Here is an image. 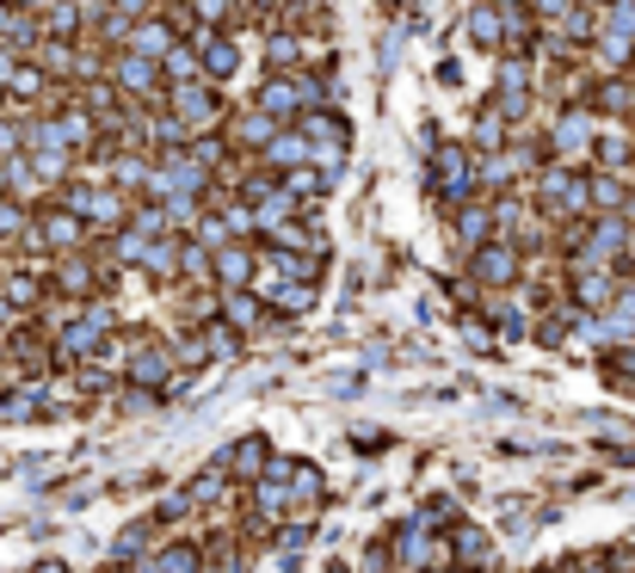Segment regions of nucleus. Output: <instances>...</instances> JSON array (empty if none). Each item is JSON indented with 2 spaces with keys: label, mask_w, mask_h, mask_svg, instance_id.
I'll list each match as a JSON object with an SVG mask.
<instances>
[{
  "label": "nucleus",
  "mask_w": 635,
  "mask_h": 573,
  "mask_svg": "<svg viewBox=\"0 0 635 573\" xmlns=\"http://www.w3.org/2000/svg\"><path fill=\"white\" fill-rule=\"evenodd\" d=\"M62 211L80 216L87 229H117L124 222V198L105 186H62Z\"/></svg>",
  "instance_id": "f257e3e1"
},
{
  "label": "nucleus",
  "mask_w": 635,
  "mask_h": 573,
  "mask_svg": "<svg viewBox=\"0 0 635 573\" xmlns=\"http://www.w3.org/2000/svg\"><path fill=\"white\" fill-rule=\"evenodd\" d=\"M167 105H174V117L186 124V130H211V124H223V105H216V93L204 87V80L167 87Z\"/></svg>",
  "instance_id": "f03ea898"
},
{
  "label": "nucleus",
  "mask_w": 635,
  "mask_h": 573,
  "mask_svg": "<svg viewBox=\"0 0 635 573\" xmlns=\"http://www.w3.org/2000/svg\"><path fill=\"white\" fill-rule=\"evenodd\" d=\"M192 50H198V62H204V75H211V80H229L234 62H241L234 38H229V31H216V25H198V31H192Z\"/></svg>",
  "instance_id": "7ed1b4c3"
},
{
  "label": "nucleus",
  "mask_w": 635,
  "mask_h": 573,
  "mask_svg": "<svg viewBox=\"0 0 635 573\" xmlns=\"http://www.w3.org/2000/svg\"><path fill=\"white\" fill-rule=\"evenodd\" d=\"M266 457H271V444L266 438H234L229 450H223V457H216V469H223V475L229 481H266Z\"/></svg>",
  "instance_id": "20e7f679"
},
{
  "label": "nucleus",
  "mask_w": 635,
  "mask_h": 573,
  "mask_svg": "<svg viewBox=\"0 0 635 573\" xmlns=\"http://www.w3.org/2000/svg\"><path fill=\"white\" fill-rule=\"evenodd\" d=\"M444 555H450L462 573H482V568H487V555H494V543H487L482 524H469V518H462L457 531L444 536Z\"/></svg>",
  "instance_id": "39448f33"
},
{
  "label": "nucleus",
  "mask_w": 635,
  "mask_h": 573,
  "mask_svg": "<svg viewBox=\"0 0 635 573\" xmlns=\"http://www.w3.org/2000/svg\"><path fill=\"white\" fill-rule=\"evenodd\" d=\"M328 506V481H321V469L315 462H296L290 469V518H308Z\"/></svg>",
  "instance_id": "423d86ee"
},
{
  "label": "nucleus",
  "mask_w": 635,
  "mask_h": 573,
  "mask_svg": "<svg viewBox=\"0 0 635 573\" xmlns=\"http://www.w3.org/2000/svg\"><path fill=\"white\" fill-rule=\"evenodd\" d=\"M124 370H130L136 389H149V382H167V370H174V352H167L161 340H154V345H136Z\"/></svg>",
  "instance_id": "0eeeda50"
},
{
  "label": "nucleus",
  "mask_w": 635,
  "mask_h": 573,
  "mask_svg": "<svg viewBox=\"0 0 635 573\" xmlns=\"http://www.w3.org/2000/svg\"><path fill=\"white\" fill-rule=\"evenodd\" d=\"M105 333H112V321H105V315H99V308H87V321H75V327H62V352H68V358H87V352H93V345H105Z\"/></svg>",
  "instance_id": "6e6552de"
},
{
  "label": "nucleus",
  "mask_w": 635,
  "mask_h": 573,
  "mask_svg": "<svg viewBox=\"0 0 635 573\" xmlns=\"http://www.w3.org/2000/svg\"><path fill=\"white\" fill-rule=\"evenodd\" d=\"M432 179H439L450 198H469V186H475V167H469V149H439V161H432Z\"/></svg>",
  "instance_id": "1a4fd4ad"
},
{
  "label": "nucleus",
  "mask_w": 635,
  "mask_h": 573,
  "mask_svg": "<svg viewBox=\"0 0 635 573\" xmlns=\"http://www.w3.org/2000/svg\"><path fill=\"white\" fill-rule=\"evenodd\" d=\"M112 80L124 87V93H136V99H154V93H161V75H154V62H142V56H117Z\"/></svg>",
  "instance_id": "9d476101"
},
{
  "label": "nucleus",
  "mask_w": 635,
  "mask_h": 573,
  "mask_svg": "<svg viewBox=\"0 0 635 573\" xmlns=\"http://www.w3.org/2000/svg\"><path fill=\"white\" fill-rule=\"evenodd\" d=\"M475 278H482V284H512V278H519V253L506 247H475Z\"/></svg>",
  "instance_id": "9b49d317"
},
{
  "label": "nucleus",
  "mask_w": 635,
  "mask_h": 573,
  "mask_svg": "<svg viewBox=\"0 0 635 573\" xmlns=\"http://www.w3.org/2000/svg\"><path fill=\"white\" fill-rule=\"evenodd\" d=\"M211 271H216V278H223L229 290H241V284H253V253L241 247V241H229V247L211 259Z\"/></svg>",
  "instance_id": "f8f14e48"
},
{
  "label": "nucleus",
  "mask_w": 635,
  "mask_h": 573,
  "mask_svg": "<svg viewBox=\"0 0 635 573\" xmlns=\"http://www.w3.org/2000/svg\"><path fill=\"white\" fill-rule=\"evenodd\" d=\"M167 50H174V31L154 20V25H136L130 31V56H142V62H167Z\"/></svg>",
  "instance_id": "ddd939ff"
},
{
  "label": "nucleus",
  "mask_w": 635,
  "mask_h": 573,
  "mask_svg": "<svg viewBox=\"0 0 635 573\" xmlns=\"http://www.w3.org/2000/svg\"><path fill=\"white\" fill-rule=\"evenodd\" d=\"M234 142H241V149H271V142H278V124L247 105V112L234 117Z\"/></svg>",
  "instance_id": "4468645a"
},
{
  "label": "nucleus",
  "mask_w": 635,
  "mask_h": 573,
  "mask_svg": "<svg viewBox=\"0 0 635 573\" xmlns=\"http://www.w3.org/2000/svg\"><path fill=\"white\" fill-rule=\"evenodd\" d=\"M500 31H506V20H500V13H487V7H475V13H469V38L500 43Z\"/></svg>",
  "instance_id": "2eb2a0df"
},
{
  "label": "nucleus",
  "mask_w": 635,
  "mask_h": 573,
  "mask_svg": "<svg viewBox=\"0 0 635 573\" xmlns=\"http://www.w3.org/2000/svg\"><path fill=\"white\" fill-rule=\"evenodd\" d=\"M56 284L68 290V296H87V290H93V271H87V259H68V266L56 271Z\"/></svg>",
  "instance_id": "dca6fc26"
},
{
  "label": "nucleus",
  "mask_w": 635,
  "mask_h": 573,
  "mask_svg": "<svg viewBox=\"0 0 635 573\" xmlns=\"http://www.w3.org/2000/svg\"><path fill=\"white\" fill-rule=\"evenodd\" d=\"M482 234H487V211H462L457 216V241H462V247H475Z\"/></svg>",
  "instance_id": "f3484780"
},
{
  "label": "nucleus",
  "mask_w": 635,
  "mask_h": 573,
  "mask_svg": "<svg viewBox=\"0 0 635 573\" xmlns=\"http://www.w3.org/2000/svg\"><path fill=\"white\" fill-rule=\"evenodd\" d=\"M223 308H229V321H234V327H247V321H259V308H266V303H259V296H241V290H234V296H229Z\"/></svg>",
  "instance_id": "a211bd4d"
},
{
  "label": "nucleus",
  "mask_w": 635,
  "mask_h": 573,
  "mask_svg": "<svg viewBox=\"0 0 635 573\" xmlns=\"http://www.w3.org/2000/svg\"><path fill=\"white\" fill-rule=\"evenodd\" d=\"M20 142H25V130H20V124H0V154H13Z\"/></svg>",
  "instance_id": "6ab92c4d"
},
{
  "label": "nucleus",
  "mask_w": 635,
  "mask_h": 573,
  "mask_svg": "<svg viewBox=\"0 0 635 573\" xmlns=\"http://www.w3.org/2000/svg\"><path fill=\"white\" fill-rule=\"evenodd\" d=\"M198 13H211V20H223V13H229V0H198Z\"/></svg>",
  "instance_id": "aec40b11"
},
{
  "label": "nucleus",
  "mask_w": 635,
  "mask_h": 573,
  "mask_svg": "<svg viewBox=\"0 0 635 573\" xmlns=\"http://www.w3.org/2000/svg\"><path fill=\"white\" fill-rule=\"evenodd\" d=\"M25 573H68L62 561H38V568H25Z\"/></svg>",
  "instance_id": "412c9836"
},
{
  "label": "nucleus",
  "mask_w": 635,
  "mask_h": 573,
  "mask_svg": "<svg viewBox=\"0 0 635 573\" xmlns=\"http://www.w3.org/2000/svg\"><path fill=\"white\" fill-rule=\"evenodd\" d=\"M13 315H20V308L7 303V296H0V321H13Z\"/></svg>",
  "instance_id": "4be33fe9"
},
{
  "label": "nucleus",
  "mask_w": 635,
  "mask_h": 573,
  "mask_svg": "<svg viewBox=\"0 0 635 573\" xmlns=\"http://www.w3.org/2000/svg\"><path fill=\"white\" fill-rule=\"evenodd\" d=\"M20 7H38V0H20Z\"/></svg>",
  "instance_id": "5701e85b"
},
{
  "label": "nucleus",
  "mask_w": 635,
  "mask_h": 573,
  "mask_svg": "<svg viewBox=\"0 0 635 573\" xmlns=\"http://www.w3.org/2000/svg\"><path fill=\"white\" fill-rule=\"evenodd\" d=\"M0 352H7V345H0Z\"/></svg>",
  "instance_id": "b1692460"
}]
</instances>
